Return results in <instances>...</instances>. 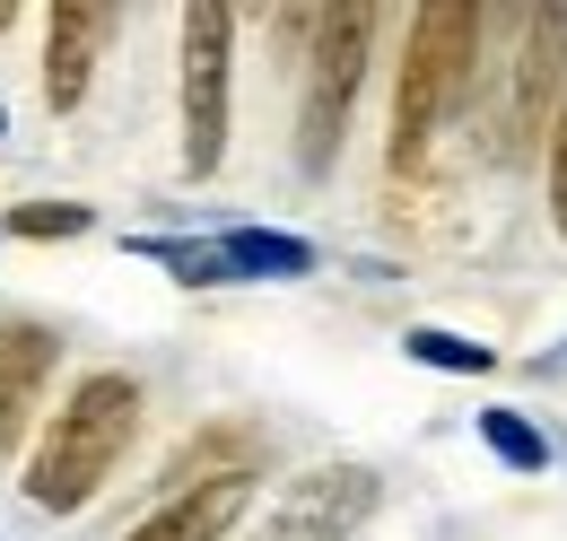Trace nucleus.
Here are the masks:
<instances>
[{
    "instance_id": "obj_12",
    "label": "nucleus",
    "mask_w": 567,
    "mask_h": 541,
    "mask_svg": "<svg viewBox=\"0 0 567 541\" xmlns=\"http://www.w3.org/2000/svg\"><path fill=\"white\" fill-rule=\"evenodd\" d=\"M402 349H411L420 367H445V376H481V367H497V349H489V340L436 333V324H420V333H402Z\"/></svg>"
},
{
    "instance_id": "obj_8",
    "label": "nucleus",
    "mask_w": 567,
    "mask_h": 541,
    "mask_svg": "<svg viewBox=\"0 0 567 541\" xmlns=\"http://www.w3.org/2000/svg\"><path fill=\"white\" fill-rule=\"evenodd\" d=\"M245 516H254V472L227 463V472H202L193 489H166V507L148 524H132L123 541H227Z\"/></svg>"
},
{
    "instance_id": "obj_14",
    "label": "nucleus",
    "mask_w": 567,
    "mask_h": 541,
    "mask_svg": "<svg viewBox=\"0 0 567 541\" xmlns=\"http://www.w3.org/2000/svg\"><path fill=\"white\" fill-rule=\"evenodd\" d=\"M550 227L567 245V88H559V114H550Z\"/></svg>"
},
{
    "instance_id": "obj_5",
    "label": "nucleus",
    "mask_w": 567,
    "mask_h": 541,
    "mask_svg": "<svg viewBox=\"0 0 567 541\" xmlns=\"http://www.w3.org/2000/svg\"><path fill=\"white\" fill-rule=\"evenodd\" d=\"M515 62H506V114H497V157H524L533 132H550L567 88V9H515Z\"/></svg>"
},
{
    "instance_id": "obj_2",
    "label": "nucleus",
    "mask_w": 567,
    "mask_h": 541,
    "mask_svg": "<svg viewBox=\"0 0 567 541\" xmlns=\"http://www.w3.org/2000/svg\"><path fill=\"white\" fill-rule=\"evenodd\" d=\"M481 35H489V9H472V0L411 9V44H402V70H393V166H420L436 149V132L472 105Z\"/></svg>"
},
{
    "instance_id": "obj_10",
    "label": "nucleus",
    "mask_w": 567,
    "mask_h": 541,
    "mask_svg": "<svg viewBox=\"0 0 567 541\" xmlns=\"http://www.w3.org/2000/svg\"><path fill=\"white\" fill-rule=\"evenodd\" d=\"M218 263H227V279H297V270H315V245L280 236V227H227Z\"/></svg>"
},
{
    "instance_id": "obj_3",
    "label": "nucleus",
    "mask_w": 567,
    "mask_h": 541,
    "mask_svg": "<svg viewBox=\"0 0 567 541\" xmlns=\"http://www.w3.org/2000/svg\"><path fill=\"white\" fill-rule=\"evenodd\" d=\"M375 27L384 9H315V53H306V105H297V166L323 175L341 157V132H350V105H358V79H367V53H375Z\"/></svg>"
},
{
    "instance_id": "obj_9",
    "label": "nucleus",
    "mask_w": 567,
    "mask_h": 541,
    "mask_svg": "<svg viewBox=\"0 0 567 541\" xmlns=\"http://www.w3.org/2000/svg\"><path fill=\"white\" fill-rule=\"evenodd\" d=\"M114 35V9H53L44 18V105L53 114H79L87 105V79H96V53Z\"/></svg>"
},
{
    "instance_id": "obj_6",
    "label": "nucleus",
    "mask_w": 567,
    "mask_h": 541,
    "mask_svg": "<svg viewBox=\"0 0 567 541\" xmlns=\"http://www.w3.org/2000/svg\"><path fill=\"white\" fill-rule=\"evenodd\" d=\"M384 507V480L367 463H315L280 489V507L254 524V541H350Z\"/></svg>"
},
{
    "instance_id": "obj_13",
    "label": "nucleus",
    "mask_w": 567,
    "mask_h": 541,
    "mask_svg": "<svg viewBox=\"0 0 567 541\" xmlns=\"http://www.w3.org/2000/svg\"><path fill=\"white\" fill-rule=\"evenodd\" d=\"M9 236H35V245L87 236V202H18L9 210Z\"/></svg>"
},
{
    "instance_id": "obj_1",
    "label": "nucleus",
    "mask_w": 567,
    "mask_h": 541,
    "mask_svg": "<svg viewBox=\"0 0 567 541\" xmlns=\"http://www.w3.org/2000/svg\"><path fill=\"white\" fill-rule=\"evenodd\" d=\"M132 437H141V376H123V367L79 376L71 394H62V410L44 419L35 455H27V480H18L27 507H44V516H79V507H96L105 480L123 472Z\"/></svg>"
},
{
    "instance_id": "obj_15",
    "label": "nucleus",
    "mask_w": 567,
    "mask_h": 541,
    "mask_svg": "<svg viewBox=\"0 0 567 541\" xmlns=\"http://www.w3.org/2000/svg\"><path fill=\"white\" fill-rule=\"evenodd\" d=\"M0 132H9V105H0Z\"/></svg>"
},
{
    "instance_id": "obj_7",
    "label": "nucleus",
    "mask_w": 567,
    "mask_h": 541,
    "mask_svg": "<svg viewBox=\"0 0 567 541\" xmlns=\"http://www.w3.org/2000/svg\"><path fill=\"white\" fill-rule=\"evenodd\" d=\"M62 367V340L35 315H0V455L27 446V419L44 410V385Z\"/></svg>"
},
{
    "instance_id": "obj_11",
    "label": "nucleus",
    "mask_w": 567,
    "mask_h": 541,
    "mask_svg": "<svg viewBox=\"0 0 567 541\" xmlns=\"http://www.w3.org/2000/svg\"><path fill=\"white\" fill-rule=\"evenodd\" d=\"M481 437H489L497 463H515V472H550V437H542L524 410H481Z\"/></svg>"
},
{
    "instance_id": "obj_4",
    "label": "nucleus",
    "mask_w": 567,
    "mask_h": 541,
    "mask_svg": "<svg viewBox=\"0 0 567 541\" xmlns=\"http://www.w3.org/2000/svg\"><path fill=\"white\" fill-rule=\"evenodd\" d=\"M227 88H236V9H184V175H218L227 157Z\"/></svg>"
}]
</instances>
